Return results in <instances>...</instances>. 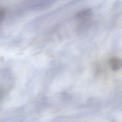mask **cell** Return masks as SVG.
<instances>
[{
  "label": "cell",
  "instance_id": "6da1fadb",
  "mask_svg": "<svg viewBox=\"0 0 122 122\" xmlns=\"http://www.w3.org/2000/svg\"><path fill=\"white\" fill-rule=\"evenodd\" d=\"M92 14V12L91 9H84L78 12L76 15L75 18L81 21L88 20Z\"/></svg>",
  "mask_w": 122,
  "mask_h": 122
},
{
  "label": "cell",
  "instance_id": "7a4b0ae2",
  "mask_svg": "<svg viewBox=\"0 0 122 122\" xmlns=\"http://www.w3.org/2000/svg\"><path fill=\"white\" fill-rule=\"evenodd\" d=\"M109 65L112 70L114 71H117L122 67V61L117 57H112L109 60Z\"/></svg>",
  "mask_w": 122,
  "mask_h": 122
},
{
  "label": "cell",
  "instance_id": "3957f363",
  "mask_svg": "<svg viewBox=\"0 0 122 122\" xmlns=\"http://www.w3.org/2000/svg\"><path fill=\"white\" fill-rule=\"evenodd\" d=\"M5 15V10L3 9L0 8V20L3 18Z\"/></svg>",
  "mask_w": 122,
  "mask_h": 122
}]
</instances>
